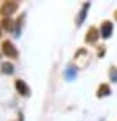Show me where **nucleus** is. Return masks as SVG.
Segmentation results:
<instances>
[{
    "mask_svg": "<svg viewBox=\"0 0 117 121\" xmlns=\"http://www.w3.org/2000/svg\"><path fill=\"white\" fill-rule=\"evenodd\" d=\"M16 88H17V91H19L22 95H27V94H29V87H27L26 83L22 81V80H17V81H16Z\"/></svg>",
    "mask_w": 117,
    "mask_h": 121,
    "instance_id": "39448f33",
    "label": "nucleus"
},
{
    "mask_svg": "<svg viewBox=\"0 0 117 121\" xmlns=\"http://www.w3.org/2000/svg\"><path fill=\"white\" fill-rule=\"evenodd\" d=\"M3 53L7 57H17V50L10 41H4L3 43Z\"/></svg>",
    "mask_w": 117,
    "mask_h": 121,
    "instance_id": "f03ea898",
    "label": "nucleus"
},
{
    "mask_svg": "<svg viewBox=\"0 0 117 121\" xmlns=\"http://www.w3.org/2000/svg\"><path fill=\"white\" fill-rule=\"evenodd\" d=\"M89 9V4H84L83 6V10H81V16H80V19H79V23H81L83 22V19H84V14H86V10Z\"/></svg>",
    "mask_w": 117,
    "mask_h": 121,
    "instance_id": "1a4fd4ad",
    "label": "nucleus"
},
{
    "mask_svg": "<svg viewBox=\"0 0 117 121\" xmlns=\"http://www.w3.org/2000/svg\"><path fill=\"white\" fill-rule=\"evenodd\" d=\"M97 37H99V31H97L94 27H91V29L87 31V36H86V41H87V43H94V41L97 40Z\"/></svg>",
    "mask_w": 117,
    "mask_h": 121,
    "instance_id": "20e7f679",
    "label": "nucleus"
},
{
    "mask_svg": "<svg viewBox=\"0 0 117 121\" xmlns=\"http://www.w3.org/2000/svg\"><path fill=\"white\" fill-rule=\"evenodd\" d=\"M110 93V88L106 86V84H103V86H100V88H99V91H97V94L101 97V95H107Z\"/></svg>",
    "mask_w": 117,
    "mask_h": 121,
    "instance_id": "423d86ee",
    "label": "nucleus"
},
{
    "mask_svg": "<svg viewBox=\"0 0 117 121\" xmlns=\"http://www.w3.org/2000/svg\"><path fill=\"white\" fill-rule=\"evenodd\" d=\"M16 9H17V4H16L14 2H4L3 6H2V9H0V13H3V14L9 16V14L14 13Z\"/></svg>",
    "mask_w": 117,
    "mask_h": 121,
    "instance_id": "f257e3e1",
    "label": "nucleus"
},
{
    "mask_svg": "<svg viewBox=\"0 0 117 121\" xmlns=\"http://www.w3.org/2000/svg\"><path fill=\"white\" fill-rule=\"evenodd\" d=\"M111 31H113V24L110 22H104L103 26H101V34H103V37L108 39L110 34H111Z\"/></svg>",
    "mask_w": 117,
    "mask_h": 121,
    "instance_id": "7ed1b4c3",
    "label": "nucleus"
},
{
    "mask_svg": "<svg viewBox=\"0 0 117 121\" xmlns=\"http://www.w3.org/2000/svg\"><path fill=\"white\" fill-rule=\"evenodd\" d=\"M3 24H4V29L6 30H12L13 29V22L10 19H4L3 20Z\"/></svg>",
    "mask_w": 117,
    "mask_h": 121,
    "instance_id": "6e6552de",
    "label": "nucleus"
},
{
    "mask_svg": "<svg viewBox=\"0 0 117 121\" xmlns=\"http://www.w3.org/2000/svg\"><path fill=\"white\" fill-rule=\"evenodd\" d=\"M0 36H2V31H0Z\"/></svg>",
    "mask_w": 117,
    "mask_h": 121,
    "instance_id": "9d476101",
    "label": "nucleus"
},
{
    "mask_svg": "<svg viewBox=\"0 0 117 121\" xmlns=\"http://www.w3.org/2000/svg\"><path fill=\"white\" fill-rule=\"evenodd\" d=\"M2 69H3V71L7 73V74H12V73H13V66H12L10 63H4V64L2 66Z\"/></svg>",
    "mask_w": 117,
    "mask_h": 121,
    "instance_id": "0eeeda50",
    "label": "nucleus"
}]
</instances>
